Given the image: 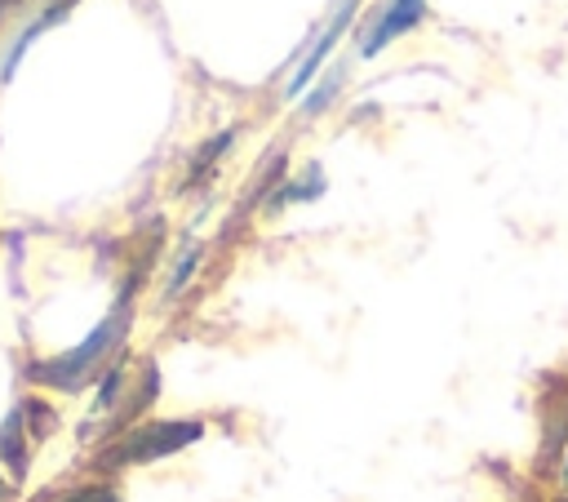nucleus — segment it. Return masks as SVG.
Wrapping results in <instances>:
<instances>
[{
  "instance_id": "obj_10",
  "label": "nucleus",
  "mask_w": 568,
  "mask_h": 502,
  "mask_svg": "<svg viewBox=\"0 0 568 502\" xmlns=\"http://www.w3.org/2000/svg\"><path fill=\"white\" fill-rule=\"evenodd\" d=\"M337 89H342V67H337V71H328V76H324V89H320V93H311L302 107H306V111H320V107H324V102H328Z\"/></svg>"
},
{
  "instance_id": "obj_11",
  "label": "nucleus",
  "mask_w": 568,
  "mask_h": 502,
  "mask_svg": "<svg viewBox=\"0 0 568 502\" xmlns=\"http://www.w3.org/2000/svg\"><path fill=\"white\" fill-rule=\"evenodd\" d=\"M564 475H568V458H564Z\"/></svg>"
},
{
  "instance_id": "obj_1",
  "label": "nucleus",
  "mask_w": 568,
  "mask_h": 502,
  "mask_svg": "<svg viewBox=\"0 0 568 502\" xmlns=\"http://www.w3.org/2000/svg\"><path fill=\"white\" fill-rule=\"evenodd\" d=\"M124 329H129V298H124L111 315H102L84 342H75L71 351H62V355H53V360H36L27 373H31L36 382L53 386V391H80V386H89V378H98L102 369H111L106 360H111V351L120 347Z\"/></svg>"
},
{
  "instance_id": "obj_8",
  "label": "nucleus",
  "mask_w": 568,
  "mask_h": 502,
  "mask_svg": "<svg viewBox=\"0 0 568 502\" xmlns=\"http://www.w3.org/2000/svg\"><path fill=\"white\" fill-rule=\"evenodd\" d=\"M200 258H204V249H200V244H182V253H178V267H173V275H169V298L186 289V280H191V271L200 267Z\"/></svg>"
},
{
  "instance_id": "obj_9",
  "label": "nucleus",
  "mask_w": 568,
  "mask_h": 502,
  "mask_svg": "<svg viewBox=\"0 0 568 502\" xmlns=\"http://www.w3.org/2000/svg\"><path fill=\"white\" fill-rule=\"evenodd\" d=\"M58 502H120V493H115V489H106V484H93V489H75V493H62Z\"/></svg>"
},
{
  "instance_id": "obj_7",
  "label": "nucleus",
  "mask_w": 568,
  "mask_h": 502,
  "mask_svg": "<svg viewBox=\"0 0 568 502\" xmlns=\"http://www.w3.org/2000/svg\"><path fill=\"white\" fill-rule=\"evenodd\" d=\"M231 142H235V129H222V133H213V138H209V142L195 151V160H191V173H195V178H200V173H209V169L217 164V155H222Z\"/></svg>"
},
{
  "instance_id": "obj_5",
  "label": "nucleus",
  "mask_w": 568,
  "mask_h": 502,
  "mask_svg": "<svg viewBox=\"0 0 568 502\" xmlns=\"http://www.w3.org/2000/svg\"><path fill=\"white\" fill-rule=\"evenodd\" d=\"M71 4H75V0H58V4H49V9H44V13H40V18H36L27 31H22V36H13V44L4 49V62H0V80H13V71H18V62H22L27 44H31V40H36V36H40L49 22H62Z\"/></svg>"
},
{
  "instance_id": "obj_2",
  "label": "nucleus",
  "mask_w": 568,
  "mask_h": 502,
  "mask_svg": "<svg viewBox=\"0 0 568 502\" xmlns=\"http://www.w3.org/2000/svg\"><path fill=\"white\" fill-rule=\"evenodd\" d=\"M204 435V422H146V426H133L129 435H120L106 453H102V466H138V462H160V458H173L178 449L195 444Z\"/></svg>"
},
{
  "instance_id": "obj_6",
  "label": "nucleus",
  "mask_w": 568,
  "mask_h": 502,
  "mask_svg": "<svg viewBox=\"0 0 568 502\" xmlns=\"http://www.w3.org/2000/svg\"><path fill=\"white\" fill-rule=\"evenodd\" d=\"M0 458H4V466L13 471V480H22L27 475V444H22V404L4 418V426H0Z\"/></svg>"
},
{
  "instance_id": "obj_4",
  "label": "nucleus",
  "mask_w": 568,
  "mask_h": 502,
  "mask_svg": "<svg viewBox=\"0 0 568 502\" xmlns=\"http://www.w3.org/2000/svg\"><path fill=\"white\" fill-rule=\"evenodd\" d=\"M351 13H355V0H346V4H342V13H337V18L328 22V31H324V36H320V40L311 44V53L302 58V67H297V71H293V80H288V98H297V93H302V89L311 84V76H315L320 67H324L328 49H333V44H337V36H342V31L351 27Z\"/></svg>"
},
{
  "instance_id": "obj_3",
  "label": "nucleus",
  "mask_w": 568,
  "mask_h": 502,
  "mask_svg": "<svg viewBox=\"0 0 568 502\" xmlns=\"http://www.w3.org/2000/svg\"><path fill=\"white\" fill-rule=\"evenodd\" d=\"M426 18V0H386V9L373 18V27L359 36V58H377L390 40L408 36Z\"/></svg>"
}]
</instances>
